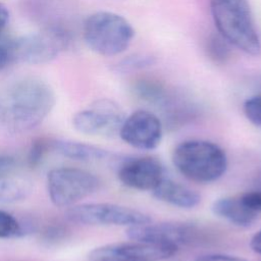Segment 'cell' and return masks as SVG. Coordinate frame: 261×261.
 <instances>
[{
	"label": "cell",
	"instance_id": "obj_1",
	"mask_svg": "<svg viewBox=\"0 0 261 261\" xmlns=\"http://www.w3.org/2000/svg\"><path fill=\"white\" fill-rule=\"evenodd\" d=\"M55 94L41 79L23 76L0 88V134L20 135L40 125L55 105Z\"/></svg>",
	"mask_w": 261,
	"mask_h": 261
},
{
	"label": "cell",
	"instance_id": "obj_2",
	"mask_svg": "<svg viewBox=\"0 0 261 261\" xmlns=\"http://www.w3.org/2000/svg\"><path fill=\"white\" fill-rule=\"evenodd\" d=\"M218 34L231 46L252 56L261 52V42L247 0H209Z\"/></svg>",
	"mask_w": 261,
	"mask_h": 261
},
{
	"label": "cell",
	"instance_id": "obj_3",
	"mask_svg": "<svg viewBox=\"0 0 261 261\" xmlns=\"http://www.w3.org/2000/svg\"><path fill=\"white\" fill-rule=\"evenodd\" d=\"M171 159L178 172L199 184L219 179L227 168L225 151L206 140H188L179 143L173 149Z\"/></svg>",
	"mask_w": 261,
	"mask_h": 261
},
{
	"label": "cell",
	"instance_id": "obj_4",
	"mask_svg": "<svg viewBox=\"0 0 261 261\" xmlns=\"http://www.w3.org/2000/svg\"><path fill=\"white\" fill-rule=\"evenodd\" d=\"M88 47L102 56H115L130 45L135 31L122 15L111 11H98L88 16L83 29Z\"/></svg>",
	"mask_w": 261,
	"mask_h": 261
},
{
	"label": "cell",
	"instance_id": "obj_5",
	"mask_svg": "<svg viewBox=\"0 0 261 261\" xmlns=\"http://www.w3.org/2000/svg\"><path fill=\"white\" fill-rule=\"evenodd\" d=\"M100 187L99 178L92 172L75 167H59L48 172L47 191L50 201L57 207H70Z\"/></svg>",
	"mask_w": 261,
	"mask_h": 261
},
{
	"label": "cell",
	"instance_id": "obj_6",
	"mask_svg": "<svg viewBox=\"0 0 261 261\" xmlns=\"http://www.w3.org/2000/svg\"><path fill=\"white\" fill-rule=\"evenodd\" d=\"M67 31L60 27L46 28L11 40L14 62L43 64L56 58L69 45Z\"/></svg>",
	"mask_w": 261,
	"mask_h": 261
},
{
	"label": "cell",
	"instance_id": "obj_7",
	"mask_svg": "<svg viewBox=\"0 0 261 261\" xmlns=\"http://www.w3.org/2000/svg\"><path fill=\"white\" fill-rule=\"evenodd\" d=\"M66 218L86 225L135 226L151 222V217L135 208L113 203H86L70 206Z\"/></svg>",
	"mask_w": 261,
	"mask_h": 261
},
{
	"label": "cell",
	"instance_id": "obj_8",
	"mask_svg": "<svg viewBox=\"0 0 261 261\" xmlns=\"http://www.w3.org/2000/svg\"><path fill=\"white\" fill-rule=\"evenodd\" d=\"M125 114L118 104L101 99L76 112L72 117L73 127L85 135L103 138L118 136Z\"/></svg>",
	"mask_w": 261,
	"mask_h": 261
},
{
	"label": "cell",
	"instance_id": "obj_9",
	"mask_svg": "<svg viewBox=\"0 0 261 261\" xmlns=\"http://www.w3.org/2000/svg\"><path fill=\"white\" fill-rule=\"evenodd\" d=\"M177 246L142 241L114 243L93 249L88 261H163L176 254Z\"/></svg>",
	"mask_w": 261,
	"mask_h": 261
},
{
	"label": "cell",
	"instance_id": "obj_10",
	"mask_svg": "<svg viewBox=\"0 0 261 261\" xmlns=\"http://www.w3.org/2000/svg\"><path fill=\"white\" fill-rule=\"evenodd\" d=\"M118 136L130 147L149 151L160 145L163 129L160 119L153 112L140 109L125 116Z\"/></svg>",
	"mask_w": 261,
	"mask_h": 261
},
{
	"label": "cell",
	"instance_id": "obj_11",
	"mask_svg": "<svg viewBox=\"0 0 261 261\" xmlns=\"http://www.w3.org/2000/svg\"><path fill=\"white\" fill-rule=\"evenodd\" d=\"M161 162L151 156H141L125 160L117 171L119 181L126 188L152 192L164 178Z\"/></svg>",
	"mask_w": 261,
	"mask_h": 261
},
{
	"label": "cell",
	"instance_id": "obj_12",
	"mask_svg": "<svg viewBox=\"0 0 261 261\" xmlns=\"http://www.w3.org/2000/svg\"><path fill=\"white\" fill-rule=\"evenodd\" d=\"M129 240L142 241L155 244L174 245L179 247L182 244L191 242L196 229L194 226L179 222H162L129 226L125 230Z\"/></svg>",
	"mask_w": 261,
	"mask_h": 261
},
{
	"label": "cell",
	"instance_id": "obj_13",
	"mask_svg": "<svg viewBox=\"0 0 261 261\" xmlns=\"http://www.w3.org/2000/svg\"><path fill=\"white\" fill-rule=\"evenodd\" d=\"M152 193L157 200L181 209H192L201 202L196 191L169 178H163Z\"/></svg>",
	"mask_w": 261,
	"mask_h": 261
},
{
	"label": "cell",
	"instance_id": "obj_14",
	"mask_svg": "<svg viewBox=\"0 0 261 261\" xmlns=\"http://www.w3.org/2000/svg\"><path fill=\"white\" fill-rule=\"evenodd\" d=\"M211 210L215 216L240 227L251 226L258 213L246 206L240 197L219 198L212 203Z\"/></svg>",
	"mask_w": 261,
	"mask_h": 261
},
{
	"label": "cell",
	"instance_id": "obj_15",
	"mask_svg": "<svg viewBox=\"0 0 261 261\" xmlns=\"http://www.w3.org/2000/svg\"><path fill=\"white\" fill-rule=\"evenodd\" d=\"M51 147L53 151L63 157L82 162L101 161L109 156V152L103 148L71 140L52 139Z\"/></svg>",
	"mask_w": 261,
	"mask_h": 261
},
{
	"label": "cell",
	"instance_id": "obj_16",
	"mask_svg": "<svg viewBox=\"0 0 261 261\" xmlns=\"http://www.w3.org/2000/svg\"><path fill=\"white\" fill-rule=\"evenodd\" d=\"M32 193V182L23 177L0 176V203H15L24 200Z\"/></svg>",
	"mask_w": 261,
	"mask_h": 261
},
{
	"label": "cell",
	"instance_id": "obj_17",
	"mask_svg": "<svg viewBox=\"0 0 261 261\" xmlns=\"http://www.w3.org/2000/svg\"><path fill=\"white\" fill-rule=\"evenodd\" d=\"M51 142L52 139L44 137L37 138L32 142L27 155V162L31 168H36L42 163L49 150H52Z\"/></svg>",
	"mask_w": 261,
	"mask_h": 261
},
{
	"label": "cell",
	"instance_id": "obj_18",
	"mask_svg": "<svg viewBox=\"0 0 261 261\" xmlns=\"http://www.w3.org/2000/svg\"><path fill=\"white\" fill-rule=\"evenodd\" d=\"M228 45L219 34L218 36H210L206 45L207 55L215 63H223L229 57Z\"/></svg>",
	"mask_w": 261,
	"mask_h": 261
},
{
	"label": "cell",
	"instance_id": "obj_19",
	"mask_svg": "<svg viewBox=\"0 0 261 261\" xmlns=\"http://www.w3.org/2000/svg\"><path fill=\"white\" fill-rule=\"evenodd\" d=\"M22 233L18 220L10 213L0 209V239H10Z\"/></svg>",
	"mask_w": 261,
	"mask_h": 261
},
{
	"label": "cell",
	"instance_id": "obj_20",
	"mask_svg": "<svg viewBox=\"0 0 261 261\" xmlns=\"http://www.w3.org/2000/svg\"><path fill=\"white\" fill-rule=\"evenodd\" d=\"M244 113L249 121L261 126V95L250 97L245 101Z\"/></svg>",
	"mask_w": 261,
	"mask_h": 261
},
{
	"label": "cell",
	"instance_id": "obj_21",
	"mask_svg": "<svg viewBox=\"0 0 261 261\" xmlns=\"http://www.w3.org/2000/svg\"><path fill=\"white\" fill-rule=\"evenodd\" d=\"M68 232L69 231L67 227L64 226L62 223H51L45 226L44 229L41 231V238L47 243L56 244L66 239Z\"/></svg>",
	"mask_w": 261,
	"mask_h": 261
},
{
	"label": "cell",
	"instance_id": "obj_22",
	"mask_svg": "<svg viewBox=\"0 0 261 261\" xmlns=\"http://www.w3.org/2000/svg\"><path fill=\"white\" fill-rule=\"evenodd\" d=\"M11 40L9 38H0V70L14 62Z\"/></svg>",
	"mask_w": 261,
	"mask_h": 261
},
{
	"label": "cell",
	"instance_id": "obj_23",
	"mask_svg": "<svg viewBox=\"0 0 261 261\" xmlns=\"http://www.w3.org/2000/svg\"><path fill=\"white\" fill-rule=\"evenodd\" d=\"M242 202L256 212L261 211V190L250 191L240 196Z\"/></svg>",
	"mask_w": 261,
	"mask_h": 261
},
{
	"label": "cell",
	"instance_id": "obj_24",
	"mask_svg": "<svg viewBox=\"0 0 261 261\" xmlns=\"http://www.w3.org/2000/svg\"><path fill=\"white\" fill-rule=\"evenodd\" d=\"M194 261H247L245 258L230 255V254H221V253H211L205 254L197 257Z\"/></svg>",
	"mask_w": 261,
	"mask_h": 261
},
{
	"label": "cell",
	"instance_id": "obj_25",
	"mask_svg": "<svg viewBox=\"0 0 261 261\" xmlns=\"http://www.w3.org/2000/svg\"><path fill=\"white\" fill-rule=\"evenodd\" d=\"M15 158L6 153H0V176L8 175L14 169Z\"/></svg>",
	"mask_w": 261,
	"mask_h": 261
},
{
	"label": "cell",
	"instance_id": "obj_26",
	"mask_svg": "<svg viewBox=\"0 0 261 261\" xmlns=\"http://www.w3.org/2000/svg\"><path fill=\"white\" fill-rule=\"evenodd\" d=\"M153 63V58L149 56H134L129 57L125 60V62L122 64V66L126 68H142L145 66H149Z\"/></svg>",
	"mask_w": 261,
	"mask_h": 261
},
{
	"label": "cell",
	"instance_id": "obj_27",
	"mask_svg": "<svg viewBox=\"0 0 261 261\" xmlns=\"http://www.w3.org/2000/svg\"><path fill=\"white\" fill-rule=\"evenodd\" d=\"M250 248L253 252L261 254V229L258 230L250 240Z\"/></svg>",
	"mask_w": 261,
	"mask_h": 261
},
{
	"label": "cell",
	"instance_id": "obj_28",
	"mask_svg": "<svg viewBox=\"0 0 261 261\" xmlns=\"http://www.w3.org/2000/svg\"><path fill=\"white\" fill-rule=\"evenodd\" d=\"M9 21V10L0 2V33L5 29Z\"/></svg>",
	"mask_w": 261,
	"mask_h": 261
}]
</instances>
